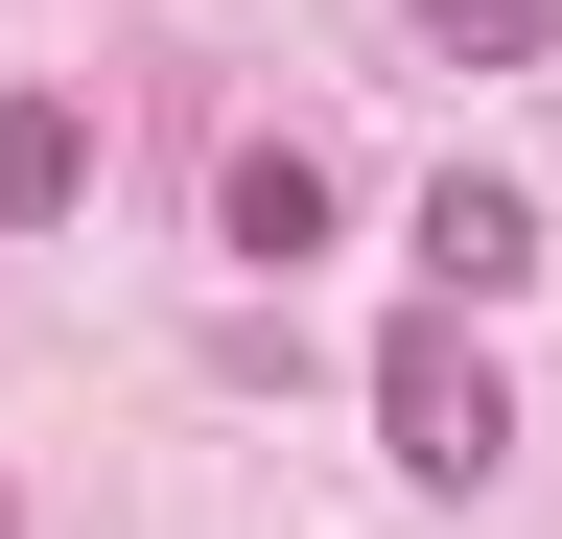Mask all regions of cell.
<instances>
[{
    "instance_id": "1",
    "label": "cell",
    "mask_w": 562,
    "mask_h": 539,
    "mask_svg": "<svg viewBox=\"0 0 562 539\" xmlns=\"http://www.w3.org/2000/svg\"><path fill=\"white\" fill-rule=\"evenodd\" d=\"M375 446L422 469V493H492V469H516V375L469 352V305H398L375 328Z\"/></svg>"
},
{
    "instance_id": "2",
    "label": "cell",
    "mask_w": 562,
    "mask_h": 539,
    "mask_svg": "<svg viewBox=\"0 0 562 539\" xmlns=\"http://www.w3.org/2000/svg\"><path fill=\"white\" fill-rule=\"evenodd\" d=\"M516 282H539V188H492V165H446V188H422V305H469V328H492Z\"/></svg>"
},
{
    "instance_id": "3",
    "label": "cell",
    "mask_w": 562,
    "mask_h": 539,
    "mask_svg": "<svg viewBox=\"0 0 562 539\" xmlns=\"http://www.w3.org/2000/svg\"><path fill=\"white\" fill-rule=\"evenodd\" d=\"M328 212H351V188H328L305 142H235V165H211V258H258V282H281V258H328Z\"/></svg>"
},
{
    "instance_id": "4",
    "label": "cell",
    "mask_w": 562,
    "mask_h": 539,
    "mask_svg": "<svg viewBox=\"0 0 562 539\" xmlns=\"http://www.w3.org/2000/svg\"><path fill=\"white\" fill-rule=\"evenodd\" d=\"M94 212V117L70 94H0V235H70Z\"/></svg>"
},
{
    "instance_id": "5",
    "label": "cell",
    "mask_w": 562,
    "mask_h": 539,
    "mask_svg": "<svg viewBox=\"0 0 562 539\" xmlns=\"http://www.w3.org/2000/svg\"><path fill=\"white\" fill-rule=\"evenodd\" d=\"M422 47H446V71H539V47H562V0H422Z\"/></svg>"
},
{
    "instance_id": "6",
    "label": "cell",
    "mask_w": 562,
    "mask_h": 539,
    "mask_svg": "<svg viewBox=\"0 0 562 539\" xmlns=\"http://www.w3.org/2000/svg\"><path fill=\"white\" fill-rule=\"evenodd\" d=\"M0 539H24V493H0Z\"/></svg>"
}]
</instances>
